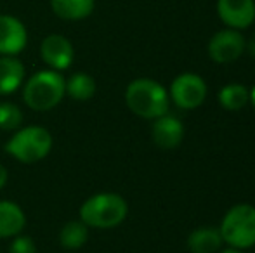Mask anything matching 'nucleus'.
Listing matches in <instances>:
<instances>
[{
    "instance_id": "39448f33",
    "label": "nucleus",
    "mask_w": 255,
    "mask_h": 253,
    "mask_svg": "<svg viewBox=\"0 0 255 253\" xmlns=\"http://www.w3.org/2000/svg\"><path fill=\"white\" fill-rule=\"evenodd\" d=\"M219 231L222 241L231 248L247 250L255 247V206L242 203L229 208Z\"/></svg>"
},
{
    "instance_id": "b1692460",
    "label": "nucleus",
    "mask_w": 255,
    "mask_h": 253,
    "mask_svg": "<svg viewBox=\"0 0 255 253\" xmlns=\"http://www.w3.org/2000/svg\"><path fill=\"white\" fill-rule=\"evenodd\" d=\"M250 102H252L254 108H255V85L252 87V90H250Z\"/></svg>"
},
{
    "instance_id": "4be33fe9",
    "label": "nucleus",
    "mask_w": 255,
    "mask_h": 253,
    "mask_svg": "<svg viewBox=\"0 0 255 253\" xmlns=\"http://www.w3.org/2000/svg\"><path fill=\"white\" fill-rule=\"evenodd\" d=\"M245 49H247V51H249V54L252 56V58H255V37H254L250 42H247Z\"/></svg>"
},
{
    "instance_id": "6ab92c4d",
    "label": "nucleus",
    "mask_w": 255,
    "mask_h": 253,
    "mask_svg": "<svg viewBox=\"0 0 255 253\" xmlns=\"http://www.w3.org/2000/svg\"><path fill=\"white\" fill-rule=\"evenodd\" d=\"M23 123V113L19 106L10 101L0 102V130H17Z\"/></svg>"
},
{
    "instance_id": "412c9836",
    "label": "nucleus",
    "mask_w": 255,
    "mask_h": 253,
    "mask_svg": "<svg viewBox=\"0 0 255 253\" xmlns=\"http://www.w3.org/2000/svg\"><path fill=\"white\" fill-rule=\"evenodd\" d=\"M7 180H9V173H7V169L0 163V189H3L7 184Z\"/></svg>"
},
{
    "instance_id": "1a4fd4ad",
    "label": "nucleus",
    "mask_w": 255,
    "mask_h": 253,
    "mask_svg": "<svg viewBox=\"0 0 255 253\" xmlns=\"http://www.w3.org/2000/svg\"><path fill=\"white\" fill-rule=\"evenodd\" d=\"M28 44L26 26L17 17L0 14V56H17Z\"/></svg>"
},
{
    "instance_id": "a211bd4d",
    "label": "nucleus",
    "mask_w": 255,
    "mask_h": 253,
    "mask_svg": "<svg viewBox=\"0 0 255 253\" xmlns=\"http://www.w3.org/2000/svg\"><path fill=\"white\" fill-rule=\"evenodd\" d=\"M89 227L82 220H70L59 233V243L66 250H78L87 243Z\"/></svg>"
},
{
    "instance_id": "9b49d317",
    "label": "nucleus",
    "mask_w": 255,
    "mask_h": 253,
    "mask_svg": "<svg viewBox=\"0 0 255 253\" xmlns=\"http://www.w3.org/2000/svg\"><path fill=\"white\" fill-rule=\"evenodd\" d=\"M151 135L158 148L175 149L184 139V125L177 116L165 113L154 120Z\"/></svg>"
},
{
    "instance_id": "dca6fc26",
    "label": "nucleus",
    "mask_w": 255,
    "mask_h": 253,
    "mask_svg": "<svg viewBox=\"0 0 255 253\" xmlns=\"http://www.w3.org/2000/svg\"><path fill=\"white\" fill-rule=\"evenodd\" d=\"M96 80L84 71H77L70 78H64V94L75 101H89L96 94Z\"/></svg>"
},
{
    "instance_id": "7ed1b4c3",
    "label": "nucleus",
    "mask_w": 255,
    "mask_h": 253,
    "mask_svg": "<svg viewBox=\"0 0 255 253\" xmlns=\"http://www.w3.org/2000/svg\"><path fill=\"white\" fill-rule=\"evenodd\" d=\"M64 77L56 70H42L23 85V101L33 111H49L64 97Z\"/></svg>"
},
{
    "instance_id": "f03ea898",
    "label": "nucleus",
    "mask_w": 255,
    "mask_h": 253,
    "mask_svg": "<svg viewBox=\"0 0 255 253\" xmlns=\"http://www.w3.org/2000/svg\"><path fill=\"white\" fill-rule=\"evenodd\" d=\"M127 201L117 192H98L80 206V220L94 229H113L127 219Z\"/></svg>"
},
{
    "instance_id": "f257e3e1",
    "label": "nucleus",
    "mask_w": 255,
    "mask_h": 253,
    "mask_svg": "<svg viewBox=\"0 0 255 253\" xmlns=\"http://www.w3.org/2000/svg\"><path fill=\"white\" fill-rule=\"evenodd\" d=\"M125 102L134 115L146 120H156L168 113L170 95L167 88L151 78H137L125 90Z\"/></svg>"
},
{
    "instance_id": "423d86ee",
    "label": "nucleus",
    "mask_w": 255,
    "mask_h": 253,
    "mask_svg": "<svg viewBox=\"0 0 255 253\" xmlns=\"http://www.w3.org/2000/svg\"><path fill=\"white\" fill-rule=\"evenodd\" d=\"M168 95L181 109H195L202 106L207 97V84L198 75L182 73L172 82Z\"/></svg>"
},
{
    "instance_id": "9d476101",
    "label": "nucleus",
    "mask_w": 255,
    "mask_h": 253,
    "mask_svg": "<svg viewBox=\"0 0 255 253\" xmlns=\"http://www.w3.org/2000/svg\"><path fill=\"white\" fill-rule=\"evenodd\" d=\"M217 12L229 28L243 30L255 21V0H217Z\"/></svg>"
},
{
    "instance_id": "f3484780",
    "label": "nucleus",
    "mask_w": 255,
    "mask_h": 253,
    "mask_svg": "<svg viewBox=\"0 0 255 253\" xmlns=\"http://www.w3.org/2000/svg\"><path fill=\"white\" fill-rule=\"evenodd\" d=\"M250 101V92L242 84H228L219 92V102L228 111H240Z\"/></svg>"
},
{
    "instance_id": "ddd939ff",
    "label": "nucleus",
    "mask_w": 255,
    "mask_h": 253,
    "mask_svg": "<svg viewBox=\"0 0 255 253\" xmlns=\"http://www.w3.org/2000/svg\"><path fill=\"white\" fill-rule=\"evenodd\" d=\"M26 226V215L23 208L12 201H0V240H9L17 234Z\"/></svg>"
},
{
    "instance_id": "6e6552de",
    "label": "nucleus",
    "mask_w": 255,
    "mask_h": 253,
    "mask_svg": "<svg viewBox=\"0 0 255 253\" xmlns=\"http://www.w3.org/2000/svg\"><path fill=\"white\" fill-rule=\"evenodd\" d=\"M40 56L51 70L64 71L71 66L75 58V49L71 42L63 35L52 33L45 37L40 44Z\"/></svg>"
},
{
    "instance_id": "5701e85b",
    "label": "nucleus",
    "mask_w": 255,
    "mask_h": 253,
    "mask_svg": "<svg viewBox=\"0 0 255 253\" xmlns=\"http://www.w3.org/2000/svg\"><path fill=\"white\" fill-rule=\"evenodd\" d=\"M221 253H243V252L238 250V248H231V247H229V248H226V250H222Z\"/></svg>"
},
{
    "instance_id": "f8f14e48",
    "label": "nucleus",
    "mask_w": 255,
    "mask_h": 253,
    "mask_svg": "<svg viewBox=\"0 0 255 253\" xmlns=\"http://www.w3.org/2000/svg\"><path fill=\"white\" fill-rule=\"evenodd\" d=\"M24 82V66L16 56H0V95L14 94Z\"/></svg>"
},
{
    "instance_id": "0eeeda50",
    "label": "nucleus",
    "mask_w": 255,
    "mask_h": 253,
    "mask_svg": "<svg viewBox=\"0 0 255 253\" xmlns=\"http://www.w3.org/2000/svg\"><path fill=\"white\" fill-rule=\"evenodd\" d=\"M245 38L238 30H228L217 31L208 42V56L214 63L228 64L233 63L245 52Z\"/></svg>"
},
{
    "instance_id": "20e7f679",
    "label": "nucleus",
    "mask_w": 255,
    "mask_h": 253,
    "mask_svg": "<svg viewBox=\"0 0 255 253\" xmlns=\"http://www.w3.org/2000/svg\"><path fill=\"white\" fill-rule=\"evenodd\" d=\"M52 149V135L45 127L30 125L17 128L7 141L5 153L21 163H37L47 158Z\"/></svg>"
},
{
    "instance_id": "aec40b11",
    "label": "nucleus",
    "mask_w": 255,
    "mask_h": 253,
    "mask_svg": "<svg viewBox=\"0 0 255 253\" xmlns=\"http://www.w3.org/2000/svg\"><path fill=\"white\" fill-rule=\"evenodd\" d=\"M9 253H37V247H35V241L30 236H17L12 238L9 245Z\"/></svg>"
},
{
    "instance_id": "4468645a",
    "label": "nucleus",
    "mask_w": 255,
    "mask_h": 253,
    "mask_svg": "<svg viewBox=\"0 0 255 253\" xmlns=\"http://www.w3.org/2000/svg\"><path fill=\"white\" fill-rule=\"evenodd\" d=\"M96 0H51V9L64 21H80L94 12Z\"/></svg>"
},
{
    "instance_id": "2eb2a0df",
    "label": "nucleus",
    "mask_w": 255,
    "mask_h": 253,
    "mask_svg": "<svg viewBox=\"0 0 255 253\" xmlns=\"http://www.w3.org/2000/svg\"><path fill=\"white\" fill-rule=\"evenodd\" d=\"M221 231L215 227H198L188 236V248L191 253H215L222 247Z\"/></svg>"
}]
</instances>
